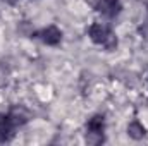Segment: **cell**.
Masks as SVG:
<instances>
[{"label": "cell", "mask_w": 148, "mask_h": 146, "mask_svg": "<svg viewBox=\"0 0 148 146\" xmlns=\"http://www.w3.org/2000/svg\"><path fill=\"white\" fill-rule=\"evenodd\" d=\"M88 36H90V40L95 45L105 48L107 52H112V50L117 48V36H115V33L107 24H103V23H93L88 28Z\"/></svg>", "instance_id": "cell-1"}, {"label": "cell", "mask_w": 148, "mask_h": 146, "mask_svg": "<svg viewBox=\"0 0 148 146\" xmlns=\"http://www.w3.org/2000/svg\"><path fill=\"white\" fill-rule=\"evenodd\" d=\"M105 117L103 115H93L86 122V141L91 145H100L105 141Z\"/></svg>", "instance_id": "cell-2"}, {"label": "cell", "mask_w": 148, "mask_h": 146, "mask_svg": "<svg viewBox=\"0 0 148 146\" xmlns=\"http://www.w3.org/2000/svg\"><path fill=\"white\" fill-rule=\"evenodd\" d=\"M35 38H38L40 41H43L45 45L55 46V45H59L60 40H62V31H60L57 26H47V28L36 31V33H35Z\"/></svg>", "instance_id": "cell-3"}, {"label": "cell", "mask_w": 148, "mask_h": 146, "mask_svg": "<svg viewBox=\"0 0 148 146\" xmlns=\"http://www.w3.org/2000/svg\"><path fill=\"white\" fill-rule=\"evenodd\" d=\"M97 10L107 17V19H114L121 14L122 10V3L121 0H98L97 2Z\"/></svg>", "instance_id": "cell-4"}, {"label": "cell", "mask_w": 148, "mask_h": 146, "mask_svg": "<svg viewBox=\"0 0 148 146\" xmlns=\"http://www.w3.org/2000/svg\"><path fill=\"white\" fill-rule=\"evenodd\" d=\"M17 129V124L12 120L10 113H0V143H7L14 138V131Z\"/></svg>", "instance_id": "cell-5"}, {"label": "cell", "mask_w": 148, "mask_h": 146, "mask_svg": "<svg viewBox=\"0 0 148 146\" xmlns=\"http://www.w3.org/2000/svg\"><path fill=\"white\" fill-rule=\"evenodd\" d=\"M127 134H129L131 138H134V139H141V138L147 134V129H145L138 120H133V122L127 126Z\"/></svg>", "instance_id": "cell-6"}]
</instances>
